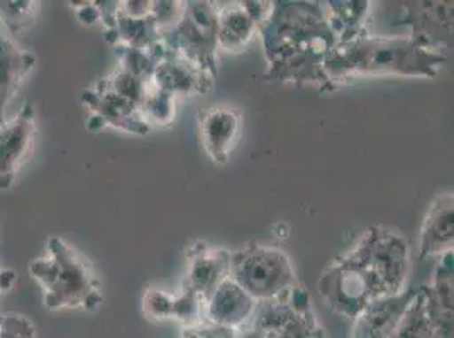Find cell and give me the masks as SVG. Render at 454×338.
<instances>
[{
	"instance_id": "cell-1",
	"label": "cell",
	"mask_w": 454,
	"mask_h": 338,
	"mask_svg": "<svg viewBox=\"0 0 454 338\" xmlns=\"http://www.w3.org/2000/svg\"><path fill=\"white\" fill-rule=\"evenodd\" d=\"M409 265L403 235L372 227L346 256L325 267L319 295L331 310L355 321L372 301L407 289Z\"/></svg>"
},
{
	"instance_id": "cell-2",
	"label": "cell",
	"mask_w": 454,
	"mask_h": 338,
	"mask_svg": "<svg viewBox=\"0 0 454 338\" xmlns=\"http://www.w3.org/2000/svg\"><path fill=\"white\" fill-rule=\"evenodd\" d=\"M258 31L263 36L268 78L325 88L322 66L340 41L321 4L271 2Z\"/></svg>"
},
{
	"instance_id": "cell-3",
	"label": "cell",
	"mask_w": 454,
	"mask_h": 338,
	"mask_svg": "<svg viewBox=\"0 0 454 338\" xmlns=\"http://www.w3.org/2000/svg\"><path fill=\"white\" fill-rule=\"evenodd\" d=\"M446 57L411 36L361 38L338 42L327 55L322 75L325 88L358 76L405 75L434 78Z\"/></svg>"
},
{
	"instance_id": "cell-4",
	"label": "cell",
	"mask_w": 454,
	"mask_h": 338,
	"mask_svg": "<svg viewBox=\"0 0 454 338\" xmlns=\"http://www.w3.org/2000/svg\"><path fill=\"white\" fill-rule=\"evenodd\" d=\"M29 273L43 291L48 311H95L104 301L92 264L61 237L48 239L46 256L29 264Z\"/></svg>"
},
{
	"instance_id": "cell-5",
	"label": "cell",
	"mask_w": 454,
	"mask_h": 338,
	"mask_svg": "<svg viewBox=\"0 0 454 338\" xmlns=\"http://www.w3.org/2000/svg\"><path fill=\"white\" fill-rule=\"evenodd\" d=\"M229 278L256 303L282 298L297 284L290 257L268 245H249L231 252Z\"/></svg>"
},
{
	"instance_id": "cell-6",
	"label": "cell",
	"mask_w": 454,
	"mask_h": 338,
	"mask_svg": "<svg viewBox=\"0 0 454 338\" xmlns=\"http://www.w3.org/2000/svg\"><path fill=\"white\" fill-rule=\"evenodd\" d=\"M217 19L219 9L212 2H185L176 26L163 33L168 53L185 59L212 80L217 75Z\"/></svg>"
},
{
	"instance_id": "cell-7",
	"label": "cell",
	"mask_w": 454,
	"mask_h": 338,
	"mask_svg": "<svg viewBox=\"0 0 454 338\" xmlns=\"http://www.w3.org/2000/svg\"><path fill=\"white\" fill-rule=\"evenodd\" d=\"M247 325L265 338H324L310 296L299 284L282 298L258 303Z\"/></svg>"
},
{
	"instance_id": "cell-8",
	"label": "cell",
	"mask_w": 454,
	"mask_h": 338,
	"mask_svg": "<svg viewBox=\"0 0 454 338\" xmlns=\"http://www.w3.org/2000/svg\"><path fill=\"white\" fill-rule=\"evenodd\" d=\"M36 107L24 104L12 119L0 124V189H9L31 159L36 142Z\"/></svg>"
},
{
	"instance_id": "cell-9",
	"label": "cell",
	"mask_w": 454,
	"mask_h": 338,
	"mask_svg": "<svg viewBox=\"0 0 454 338\" xmlns=\"http://www.w3.org/2000/svg\"><path fill=\"white\" fill-rule=\"evenodd\" d=\"M82 102L90 112L87 120L90 131H100L106 127L136 134L150 131V124L143 117L141 109L128 98L113 92L102 80L83 94Z\"/></svg>"
},
{
	"instance_id": "cell-10",
	"label": "cell",
	"mask_w": 454,
	"mask_h": 338,
	"mask_svg": "<svg viewBox=\"0 0 454 338\" xmlns=\"http://www.w3.org/2000/svg\"><path fill=\"white\" fill-rule=\"evenodd\" d=\"M231 252L197 242L190 249L187 273L182 288L197 293L207 301L215 288L229 278Z\"/></svg>"
},
{
	"instance_id": "cell-11",
	"label": "cell",
	"mask_w": 454,
	"mask_h": 338,
	"mask_svg": "<svg viewBox=\"0 0 454 338\" xmlns=\"http://www.w3.org/2000/svg\"><path fill=\"white\" fill-rule=\"evenodd\" d=\"M258 303L247 291L227 278L206 301V323L229 330H239L253 319Z\"/></svg>"
},
{
	"instance_id": "cell-12",
	"label": "cell",
	"mask_w": 454,
	"mask_h": 338,
	"mask_svg": "<svg viewBox=\"0 0 454 338\" xmlns=\"http://www.w3.org/2000/svg\"><path fill=\"white\" fill-rule=\"evenodd\" d=\"M417 289H403L397 295L372 301L355 319L351 338H388L407 311Z\"/></svg>"
},
{
	"instance_id": "cell-13",
	"label": "cell",
	"mask_w": 454,
	"mask_h": 338,
	"mask_svg": "<svg viewBox=\"0 0 454 338\" xmlns=\"http://www.w3.org/2000/svg\"><path fill=\"white\" fill-rule=\"evenodd\" d=\"M243 131L241 115L231 107H215L202 113L200 135L204 148L215 163H226L238 148Z\"/></svg>"
},
{
	"instance_id": "cell-14",
	"label": "cell",
	"mask_w": 454,
	"mask_h": 338,
	"mask_svg": "<svg viewBox=\"0 0 454 338\" xmlns=\"http://www.w3.org/2000/svg\"><path fill=\"white\" fill-rule=\"evenodd\" d=\"M36 66V57L20 48L0 22V120H5L9 102L20 92V85Z\"/></svg>"
},
{
	"instance_id": "cell-15",
	"label": "cell",
	"mask_w": 454,
	"mask_h": 338,
	"mask_svg": "<svg viewBox=\"0 0 454 338\" xmlns=\"http://www.w3.org/2000/svg\"><path fill=\"white\" fill-rule=\"evenodd\" d=\"M454 241V202L453 195H442L435 198L429 208L419 242L417 259H427L431 256H441L453 250Z\"/></svg>"
},
{
	"instance_id": "cell-16",
	"label": "cell",
	"mask_w": 454,
	"mask_h": 338,
	"mask_svg": "<svg viewBox=\"0 0 454 338\" xmlns=\"http://www.w3.org/2000/svg\"><path fill=\"white\" fill-rule=\"evenodd\" d=\"M152 81L165 94L192 95L204 94L210 90L212 78L192 66L185 59L168 53L153 72Z\"/></svg>"
},
{
	"instance_id": "cell-17",
	"label": "cell",
	"mask_w": 454,
	"mask_h": 338,
	"mask_svg": "<svg viewBox=\"0 0 454 338\" xmlns=\"http://www.w3.org/2000/svg\"><path fill=\"white\" fill-rule=\"evenodd\" d=\"M419 5L411 9L407 18L412 29L411 38L437 50L442 38H450L453 33V4L420 2Z\"/></svg>"
},
{
	"instance_id": "cell-18",
	"label": "cell",
	"mask_w": 454,
	"mask_h": 338,
	"mask_svg": "<svg viewBox=\"0 0 454 338\" xmlns=\"http://www.w3.org/2000/svg\"><path fill=\"white\" fill-rule=\"evenodd\" d=\"M258 31V22L247 9V2L219 9L217 41L227 51H241Z\"/></svg>"
},
{
	"instance_id": "cell-19",
	"label": "cell",
	"mask_w": 454,
	"mask_h": 338,
	"mask_svg": "<svg viewBox=\"0 0 454 338\" xmlns=\"http://www.w3.org/2000/svg\"><path fill=\"white\" fill-rule=\"evenodd\" d=\"M325 16L340 42L366 36L364 24L372 11L370 2H331Z\"/></svg>"
},
{
	"instance_id": "cell-20",
	"label": "cell",
	"mask_w": 454,
	"mask_h": 338,
	"mask_svg": "<svg viewBox=\"0 0 454 338\" xmlns=\"http://www.w3.org/2000/svg\"><path fill=\"white\" fill-rule=\"evenodd\" d=\"M388 338H435L427 288H419L397 328Z\"/></svg>"
},
{
	"instance_id": "cell-21",
	"label": "cell",
	"mask_w": 454,
	"mask_h": 338,
	"mask_svg": "<svg viewBox=\"0 0 454 338\" xmlns=\"http://www.w3.org/2000/svg\"><path fill=\"white\" fill-rule=\"evenodd\" d=\"M39 2H0V22L11 35L31 29L38 18Z\"/></svg>"
},
{
	"instance_id": "cell-22",
	"label": "cell",
	"mask_w": 454,
	"mask_h": 338,
	"mask_svg": "<svg viewBox=\"0 0 454 338\" xmlns=\"http://www.w3.org/2000/svg\"><path fill=\"white\" fill-rule=\"evenodd\" d=\"M143 311L154 321L171 319L173 315V293L163 289H148L143 296Z\"/></svg>"
},
{
	"instance_id": "cell-23",
	"label": "cell",
	"mask_w": 454,
	"mask_h": 338,
	"mask_svg": "<svg viewBox=\"0 0 454 338\" xmlns=\"http://www.w3.org/2000/svg\"><path fill=\"white\" fill-rule=\"evenodd\" d=\"M0 338H36V328L24 315L5 313L0 325Z\"/></svg>"
},
{
	"instance_id": "cell-24",
	"label": "cell",
	"mask_w": 454,
	"mask_h": 338,
	"mask_svg": "<svg viewBox=\"0 0 454 338\" xmlns=\"http://www.w3.org/2000/svg\"><path fill=\"white\" fill-rule=\"evenodd\" d=\"M236 330L223 328L212 323H200L195 326H187L184 328L180 338H234Z\"/></svg>"
},
{
	"instance_id": "cell-25",
	"label": "cell",
	"mask_w": 454,
	"mask_h": 338,
	"mask_svg": "<svg viewBox=\"0 0 454 338\" xmlns=\"http://www.w3.org/2000/svg\"><path fill=\"white\" fill-rule=\"evenodd\" d=\"M80 5H82V7H75L76 18L82 20L83 24H94L97 20H100L95 2L94 4H89V2L85 4V2H82Z\"/></svg>"
},
{
	"instance_id": "cell-26",
	"label": "cell",
	"mask_w": 454,
	"mask_h": 338,
	"mask_svg": "<svg viewBox=\"0 0 454 338\" xmlns=\"http://www.w3.org/2000/svg\"><path fill=\"white\" fill-rule=\"evenodd\" d=\"M16 281H18V276L14 271L0 267V295L7 293L16 284ZM2 321H4V313H0V325H2Z\"/></svg>"
},
{
	"instance_id": "cell-27",
	"label": "cell",
	"mask_w": 454,
	"mask_h": 338,
	"mask_svg": "<svg viewBox=\"0 0 454 338\" xmlns=\"http://www.w3.org/2000/svg\"><path fill=\"white\" fill-rule=\"evenodd\" d=\"M234 338H265L260 332H256L254 328H251L249 325L247 326H243V328H239V330H236L234 332Z\"/></svg>"
},
{
	"instance_id": "cell-28",
	"label": "cell",
	"mask_w": 454,
	"mask_h": 338,
	"mask_svg": "<svg viewBox=\"0 0 454 338\" xmlns=\"http://www.w3.org/2000/svg\"><path fill=\"white\" fill-rule=\"evenodd\" d=\"M2 122H4V120H0V124H2Z\"/></svg>"
}]
</instances>
